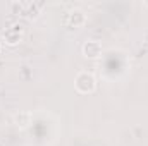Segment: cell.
Wrapping results in <instances>:
<instances>
[{
  "label": "cell",
  "mask_w": 148,
  "mask_h": 146,
  "mask_svg": "<svg viewBox=\"0 0 148 146\" xmlns=\"http://www.w3.org/2000/svg\"><path fill=\"white\" fill-rule=\"evenodd\" d=\"M74 86L79 93L86 95V93H93L97 88V81L93 77V74L90 72H79L74 79Z\"/></svg>",
  "instance_id": "cell-1"
},
{
  "label": "cell",
  "mask_w": 148,
  "mask_h": 146,
  "mask_svg": "<svg viewBox=\"0 0 148 146\" xmlns=\"http://www.w3.org/2000/svg\"><path fill=\"white\" fill-rule=\"evenodd\" d=\"M83 53L86 59H98L102 55V45L95 40H90L83 45Z\"/></svg>",
  "instance_id": "cell-2"
},
{
  "label": "cell",
  "mask_w": 148,
  "mask_h": 146,
  "mask_svg": "<svg viewBox=\"0 0 148 146\" xmlns=\"http://www.w3.org/2000/svg\"><path fill=\"white\" fill-rule=\"evenodd\" d=\"M84 21H86L84 12H83V10H79V9H74V10H71V12L67 14L66 24H67L69 28H79V26H83V24H84Z\"/></svg>",
  "instance_id": "cell-3"
},
{
  "label": "cell",
  "mask_w": 148,
  "mask_h": 146,
  "mask_svg": "<svg viewBox=\"0 0 148 146\" xmlns=\"http://www.w3.org/2000/svg\"><path fill=\"white\" fill-rule=\"evenodd\" d=\"M14 122H16L17 127L24 129V127H28V126L31 124V113H29V112H19V113H16Z\"/></svg>",
  "instance_id": "cell-4"
},
{
  "label": "cell",
  "mask_w": 148,
  "mask_h": 146,
  "mask_svg": "<svg viewBox=\"0 0 148 146\" xmlns=\"http://www.w3.org/2000/svg\"><path fill=\"white\" fill-rule=\"evenodd\" d=\"M3 40H5L7 45H17V43L21 41V33H19V31H12V29H9V31H5Z\"/></svg>",
  "instance_id": "cell-5"
}]
</instances>
